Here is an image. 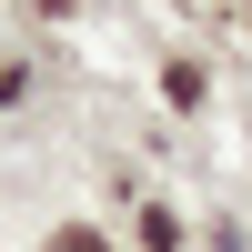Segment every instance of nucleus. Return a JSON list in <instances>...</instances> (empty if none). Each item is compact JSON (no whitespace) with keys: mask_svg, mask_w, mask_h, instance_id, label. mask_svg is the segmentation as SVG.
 Listing matches in <instances>:
<instances>
[{"mask_svg":"<svg viewBox=\"0 0 252 252\" xmlns=\"http://www.w3.org/2000/svg\"><path fill=\"white\" fill-rule=\"evenodd\" d=\"M61 252H101V242H91V232H61Z\"/></svg>","mask_w":252,"mask_h":252,"instance_id":"obj_1","label":"nucleus"}]
</instances>
